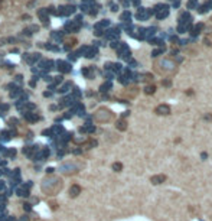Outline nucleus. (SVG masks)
Returning a JSON list of instances; mask_svg holds the SVG:
<instances>
[{
    "mask_svg": "<svg viewBox=\"0 0 212 221\" xmlns=\"http://www.w3.org/2000/svg\"><path fill=\"white\" fill-rule=\"evenodd\" d=\"M165 181H166V175H163V173H159V175H154V176L150 178V182H152L153 185H160V184H163Z\"/></svg>",
    "mask_w": 212,
    "mask_h": 221,
    "instance_id": "3",
    "label": "nucleus"
},
{
    "mask_svg": "<svg viewBox=\"0 0 212 221\" xmlns=\"http://www.w3.org/2000/svg\"><path fill=\"white\" fill-rule=\"evenodd\" d=\"M114 169H116V171H120V169H121V165H120V163H116V165H114Z\"/></svg>",
    "mask_w": 212,
    "mask_h": 221,
    "instance_id": "8",
    "label": "nucleus"
},
{
    "mask_svg": "<svg viewBox=\"0 0 212 221\" xmlns=\"http://www.w3.org/2000/svg\"><path fill=\"white\" fill-rule=\"evenodd\" d=\"M35 211L41 215V217H43V218H49L51 217V209L48 208V205L46 204H39V205H36L35 207Z\"/></svg>",
    "mask_w": 212,
    "mask_h": 221,
    "instance_id": "1",
    "label": "nucleus"
},
{
    "mask_svg": "<svg viewBox=\"0 0 212 221\" xmlns=\"http://www.w3.org/2000/svg\"><path fill=\"white\" fill-rule=\"evenodd\" d=\"M203 120H212V114H206V116H203Z\"/></svg>",
    "mask_w": 212,
    "mask_h": 221,
    "instance_id": "7",
    "label": "nucleus"
},
{
    "mask_svg": "<svg viewBox=\"0 0 212 221\" xmlns=\"http://www.w3.org/2000/svg\"><path fill=\"white\" fill-rule=\"evenodd\" d=\"M7 58H9V61H12V62H19V61H20V56H19V55H9Z\"/></svg>",
    "mask_w": 212,
    "mask_h": 221,
    "instance_id": "4",
    "label": "nucleus"
},
{
    "mask_svg": "<svg viewBox=\"0 0 212 221\" xmlns=\"http://www.w3.org/2000/svg\"><path fill=\"white\" fill-rule=\"evenodd\" d=\"M52 26H54V28H58V26H61V20H58V19H54V20H52Z\"/></svg>",
    "mask_w": 212,
    "mask_h": 221,
    "instance_id": "6",
    "label": "nucleus"
},
{
    "mask_svg": "<svg viewBox=\"0 0 212 221\" xmlns=\"http://www.w3.org/2000/svg\"><path fill=\"white\" fill-rule=\"evenodd\" d=\"M154 113L159 116H167V114H170V107L167 104H159L154 108Z\"/></svg>",
    "mask_w": 212,
    "mask_h": 221,
    "instance_id": "2",
    "label": "nucleus"
},
{
    "mask_svg": "<svg viewBox=\"0 0 212 221\" xmlns=\"http://www.w3.org/2000/svg\"><path fill=\"white\" fill-rule=\"evenodd\" d=\"M2 124H3V122H2V120H0V126H2Z\"/></svg>",
    "mask_w": 212,
    "mask_h": 221,
    "instance_id": "9",
    "label": "nucleus"
},
{
    "mask_svg": "<svg viewBox=\"0 0 212 221\" xmlns=\"http://www.w3.org/2000/svg\"><path fill=\"white\" fill-rule=\"evenodd\" d=\"M154 90H156V88H154V85L146 87V92H147V94H153V92H154Z\"/></svg>",
    "mask_w": 212,
    "mask_h": 221,
    "instance_id": "5",
    "label": "nucleus"
}]
</instances>
